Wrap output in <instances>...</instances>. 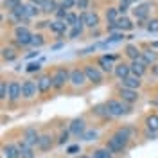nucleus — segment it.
<instances>
[{"instance_id": "f257e3e1", "label": "nucleus", "mask_w": 158, "mask_h": 158, "mask_svg": "<svg viewBox=\"0 0 158 158\" xmlns=\"http://www.w3.org/2000/svg\"><path fill=\"white\" fill-rule=\"evenodd\" d=\"M104 104L108 108L110 117H124V115H129L131 113V104L120 101V99H108Z\"/></svg>"}, {"instance_id": "f03ea898", "label": "nucleus", "mask_w": 158, "mask_h": 158, "mask_svg": "<svg viewBox=\"0 0 158 158\" xmlns=\"http://www.w3.org/2000/svg\"><path fill=\"white\" fill-rule=\"evenodd\" d=\"M50 77H52V83H54V88L61 90L67 83H70V70L67 67H58V69L52 70Z\"/></svg>"}, {"instance_id": "7ed1b4c3", "label": "nucleus", "mask_w": 158, "mask_h": 158, "mask_svg": "<svg viewBox=\"0 0 158 158\" xmlns=\"http://www.w3.org/2000/svg\"><path fill=\"white\" fill-rule=\"evenodd\" d=\"M15 41L18 47H27L32 41V32L27 25H16L15 27Z\"/></svg>"}, {"instance_id": "20e7f679", "label": "nucleus", "mask_w": 158, "mask_h": 158, "mask_svg": "<svg viewBox=\"0 0 158 158\" xmlns=\"http://www.w3.org/2000/svg\"><path fill=\"white\" fill-rule=\"evenodd\" d=\"M83 70H85V74H86L88 83H92V85H101V83H102V70L99 69L97 65L86 63V65L83 67Z\"/></svg>"}, {"instance_id": "39448f33", "label": "nucleus", "mask_w": 158, "mask_h": 158, "mask_svg": "<svg viewBox=\"0 0 158 158\" xmlns=\"http://www.w3.org/2000/svg\"><path fill=\"white\" fill-rule=\"evenodd\" d=\"M79 20L85 23V27H88V29H97L99 23H101V16H99L95 11H85V13H81L79 15Z\"/></svg>"}, {"instance_id": "423d86ee", "label": "nucleus", "mask_w": 158, "mask_h": 158, "mask_svg": "<svg viewBox=\"0 0 158 158\" xmlns=\"http://www.w3.org/2000/svg\"><path fill=\"white\" fill-rule=\"evenodd\" d=\"M86 83H88V79H86V74H85L83 69H72L70 70V85H72L74 88H83Z\"/></svg>"}, {"instance_id": "0eeeda50", "label": "nucleus", "mask_w": 158, "mask_h": 158, "mask_svg": "<svg viewBox=\"0 0 158 158\" xmlns=\"http://www.w3.org/2000/svg\"><path fill=\"white\" fill-rule=\"evenodd\" d=\"M69 131L74 135V137L83 138V135L86 133V120H85L83 117L74 118V120L70 122V129H69Z\"/></svg>"}, {"instance_id": "6e6552de", "label": "nucleus", "mask_w": 158, "mask_h": 158, "mask_svg": "<svg viewBox=\"0 0 158 158\" xmlns=\"http://www.w3.org/2000/svg\"><path fill=\"white\" fill-rule=\"evenodd\" d=\"M36 92H40V90H38V85H36L34 81L27 79V81L22 83V97L23 99H27V101L34 99L36 97Z\"/></svg>"}, {"instance_id": "1a4fd4ad", "label": "nucleus", "mask_w": 158, "mask_h": 158, "mask_svg": "<svg viewBox=\"0 0 158 158\" xmlns=\"http://www.w3.org/2000/svg\"><path fill=\"white\" fill-rule=\"evenodd\" d=\"M117 95H118L120 101H124V102H128V104H133V102L138 101V90H129V88L120 86V88L117 90Z\"/></svg>"}, {"instance_id": "9d476101", "label": "nucleus", "mask_w": 158, "mask_h": 158, "mask_svg": "<svg viewBox=\"0 0 158 158\" xmlns=\"http://www.w3.org/2000/svg\"><path fill=\"white\" fill-rule=\"evenodd\" d=\"M151 2H142V4H138L133 7V16L138 20V22H144V20L149 16V11H151Z\"/></svg>"}, {"instance_id": "9b49d317", "label": "nucleus", "mask_w": 158, "mask_h": 158, "mask_svg": "<svg viewBox=\"0 0 158 158\" xmlns=\"http://www.w3.org/2000/svg\"><path fill=\"white\" fill-rule=\"evenodd\" d=\"M126 146H128V144H124V142L118 137H115V135H111V137L108 138V142H106V149L111 151V153H122V151L126 149Z\"/></svg>"}, {"instance_id": "f8f14e48", "label": "nucleus", "mask_w": 158, "mask_h": 158, "mask_svg": "<svg viewBox=\"0 0 158 158\" xmlns=\"http://www.w3.org/2000/svg\"><path fill=\"white\" fill-rule=\"evenodd\" d=\"M36 85H38L40 94H47L50 88H54V83H52L50 74H43V76H40L38 81H36Z\"/></svg>"}, {"instance_id": "ddd939ff", "label": "nucleus", "mask_w": 158, "mask_h": 158, "mask_svg": "<svg viewBox=\"0 0 158 158\" xmlns=\"http://www.w3.org/2000/svg\"><path fill=\"white\" fill-rule=\"evenodd\" d=\"M40 137H41V135H40L34 128H27V129H23V138H22V140H23V142H27L29 146L34 148V146H38Z\"/></svg>"}, {"instance_id": "4468645a", "label": "nucleus", "mask_w": 158, "mask_h": 158, "mask_svg": "<svg viewBox=\"0 0 158 158\" xmlns=\"http://www.w3.org/2000/svg\"><path fill=\"white\" fill-rule=\"evenodd\" d=\"M18 99H22V83L18 81H9V102H16Z\"/></svg>"}, {"instance_id": "2eb2a0df", "label": "nucleus", "mask_w": 158, "mask_h": 158, "mask_svg": "<svg viewBox=\"0 0 158 158\" xmlns=\"http://www.w3.org/2000/svg\"><path fill=\"white\" fill-rule=\"evenodd\" d=\"M113 76L117 79H126L131 76V65H128V63H117L115 65V69H113Z\"/></svg>"}, {"instance_id": "dca6fc26", "label": "nucleus", "mask_w": 158, "mask_h": 158, "mask_svg": "<svg viewBox=\"0 0 158 158\" xmlns=\"http://www.w3.org/2000/svg\"><path fill=\"white\" fill-rule=\"evenodd\" d=\"M120 86H124V88H129V90H138L142 86V77H138V76H129V77L122 79L120 81Z\"/></svg>"}, {"instance_id": "f3484780", "label": "nucleus", "mask_w": 158, "mask_h": 158, "mask_svg": "<svg viewBox=\"0 0 158 158\" xmlns=\"http://www.w3.org/2000/svg\"><path fill=\"white\" fill-rule=\"evenodd\" d=\"M52 146H54V137H52V133H43V135L40 137L38 149L40 151H50Z\"/></svg>"}, {"instance_id": "a211bd4d", "label": "nucleus", "mask_w": 158, "mask_h": 158, "mask_svg": "<svg viewBox=\"0 0 158 158\" xmlns=\"http://www.w3.org/2000/svg\"><path fill=\"white\" fill-rule=\"evenodd\" d=\"M131 74L133 76H138V77H144L146 72H148V65L142 61V59H137V61H131Z\"/></svg>"}, {"instance_id": "6ab92c4d", "label": "nucleus", "mask_w": 158, "mask_h": 158, "mask_svg": "<svg viewBox=\"0 0 158 158\" xmlns=\"http://www.w3.org/2000/svg\"><path fill=\"white\" fill-rule=\"evenodd\" d=\"M122 40H126L124 32H120V31H118V32H111V34H110V36L104 40L102 43H99V47H102V49H104V47H108V45H115V43H120Z\"/></svg>"}, {"instance_id": "aec40b11", "label": "nucleus", "mask_w": 158, "mask_h": 158, "mask_svg": "<svg viewBox=\"0 0 158 158\" xmlns=\"http://www.w3.org/2000/svg\"><path fill=\"white\" fill-rule=\"evenodd\" d=\"M142 61H144V63H146V65H155V63H156L158 61V52L155 49H144L142 50Z\"/></svg>"}, {"instance_id": "412c9836", "label": "nucleus", "mask_w": 158, "mask_h": 158, "mask_svg": "<svg viewBox=\"0 0 158 158\" xmlns=\"http://www.w3.org/2000/svg\"><path fill=\"white\" fill-rule=\"evenodd\" d=\"M52 32H56L58 36H65V32L69 29V25H67V22L65 20H54V22H50V27H49Z\"/></svg>"}, {"instance_id": "4be33fe9", "label": "nucleus", "mask_w": 158, "mask_h": 158, "mask_svg": "<svg viewBox=\"0 0 158 158\" xmlns=\"http://www.w3.org/2000/svg\"><path fill=\"white\" fill-rule=\"evenodd\" d=\"M144 124H146V129H148L149 133H158V115H155V113H149L148 117H146V120H144Z\"/></svg>"}, {"instance_id": "5701e85b", "label": "nucleus", "mask_w": 158, "mask_h": 158, "mask_svg": "<svg viewBox=\"0 0 158 158\" xmlns=\"http://www.w3.org/2000/svg\"><path fill=\"white\" fill-rule=\"evenodd\" d=\"M124 54L128 56L131 61H137V59L142 58V50L138 49L137 45H133V43H128L126 45V49H124Z\"/></svg>"}, {"instance_id": "b1692460", "label": "nucleus", "mask_w": 158, "mask_h": 158, "mask_svg": "<svg viewBox=\"0 0 158 158\" xmlns=\"http://www.w3.org/2000/svg\"><path fill=\"white\" fill-rule=\"evenodd\" d=\"M120 16H122V15H120L118 7H113V6L106 7V11H104V18L108 20V23H115V22H118Z\"/></svg>"}, {"instance_id": "393cba45", "label": "nucleus", "mask_w": 158, "mask_h": 158, "mask_svg": "<svg viewBox=\"0 0 158 158\" xmlns=\"http://www.w3.org/2000/svg\"><path fill=\"white\" fill-rule=\"evenodd\" d=\"M59 7V4L56 0H41V6H40V9L41 13H45V15H50V13H56Z\"/></svg>"}, {"instance_id": "a878e982", "label": "nucleus", "mask_w": 158, "mask_h": 158, "mask_svg": "<svg viewBox=\"0 0 158 158\" xmlns=\"http://www.w3.org/2000/svg\"><path fill=\"white\" fill-rule=\"evenodd\" d=\"M97 67L102 70V72H108V74H111L113 69H115V65L111 63V59H110L108 56H101V58L97 59Z\"/></svg>"}, {"instance_id": "bb28decb", "label": "nucleus", "mask_w": 158, "mask_h": 158, "mask_svg": "<svg viewBox=\"0 0 158 158\" xmlns=\"http://www.w3.org/2000/svg\"><path fill=\"white\" fill-rule=\"evenodd\" d=\"M2 153H4L6 158H22L20 156L18 146H15V144H6V146L2 148Z\"/></svg>"}, {"instance_id": "cd10ccee", "label": "nucleus", "mask_w": 158, "mask_h": 158, "mask_svg": "<svg viewBox=\"0 0 158 158\" xmlns=\"http://www.w3.org/2000/svg\"><path fill=\"white\" fill-rule=\"evenodd\" d=\"M18 149H20V156L22 158H34V149H32V146H29L27 142L20 140Z\"/></svg>"}, {"instance_id": "c85d7f7f", "label": "nucleus", "mask_w": 158, "mask_h": 158, "mask_svg": "<svg viewBox=\"0 0 158 158\" xmlns=\"http://www.w3.org/2000/svg\"><path fill=\"white\" fill-rule=\"evenodd\" d=\"M131 133H133V131H131V128H118L113 135H115V137H118L122 142H124V144H129V140H131Z\"/></svg>"}, {"instance_id": "c756f323", "label": "nucleus", "mask_w": 158, "mask_h": 158, "mask_svg": "<svg viewBox=\"0 0 158 158\" xmlns=\"http://www.w3.org/2000/svg\"><path fill=\"white\" fill-rule=\"evenodd\" d=\"M117 25H118V31H133V27H135V23L131 22V20L128 18V16H120L117 22Z\"/></svg>"}, {"instance_id": "7c9ffc66", "label": "nucleus", "mask_w": 158, "mask_h": 158, "mask_svg": "<svg viewBox=\"0 0 158 158\" xmlns=\"http://www.w3.org/2000/svg\"><path fill=\"white\" fill-rule=\"evenodd\" d=\"M18 58V52L13 47H2V59L4 61H15Z\"/></svg>"}, {"instance_id": "2f4dec72", "label": "nucleus", "mask_w": 158, "mask_h": 158, "mask_svg": "<svg viewBox=\"0 0 158 158\" xmlns=\"http://www.w3.org/2000/svg\"><path fill=\"white\" fill-rule=\"evenodd\" d=\"M83 29H85V23L79 20V23H77V25H74V27H72V31L69 32V38L70 40H76L77 36H81V34H83Z\"/></svg>"}, {"instance_id": "473e14b6", "label": "nucleus", "mask_w": 158, "mask_h": 158, "mask_svg": "<svg viewBox=\"0 0 158 158\" xmlns=\"http://www.w3.org/2000/svg\"><path fill=\"white\" fill-rule=\"evenodd\" d=\"M22 6V0H4L2 2V7L4 9H9V13H13L15 9H18Z\"/></svg>"}, {"instance_id": "72a5a7b5", "label": "nucleus", "mask_w": 158, "mask_h": 158, "mask_svg": "<svg viewBox=\"0 0 158 158\" xmlns=\"http://www.w3.org/2000/svg\"><path fill=\"white\" fill-rule=\"evenodd\" d=\"M31 45H32L34 49H40V47H43V45H45V38H43V34H41V32H36V34H32V41H31Z\"/></svg>"}, {"instance_id": "f704fd0d", "label": "nucleus", "mask_w": 158, "mask_h": 158, "mask_svg": "<svg viewBox=\"0 0 158 158\" xmlns=\"http://www.w3.org/2000/svg\"><path fill=\"white\" fill-rule=\"evenodd\" d=\"M7 97H9V83L2 79V81H0V99L6 101Z\"/></svg>"}, {"instance_id": "c9c22d12", "label": "nucleus", "mask_w": 158, "mask_h": 158, "mask_svg": "<svg viewBox=\"0 0 158 158\" xmlns=\"http://www.w3.org/2000/svg\"><path fill=\"white\" fill-rule=\"evenodd\" d=\"M111 155H113V153L108 151L106 148H99V149L94 151V158H113Z\"/></svg>"}, {"instance_id": "e433bc0d", "label": "nucleus", "mask_w": 158, "mask_h": 158, "mask_svg": "<svg viewBox=\"0 0 158 158\" xmlns=\"http://www.w3.org/2000/svg\"><path fill=\"white\" fill-rule=\"evenodd\" d=\"M65 22H67V25H77L79 23V16L76 15V13H72V11H69V15H67V18H65Z\"/></svg>"}, {"instance_id": "4c0bfd02", "label": "nucleus", "mask_w": 158, "mask_h": 158, "mask_svg": "<svg viewBox=\"0 0 158 158\" xmlns=\"http://www.w3.org/2000/svg\"><path fill=\"white\" fill-rule=\"evenodd\" d=\"M99 133L97 129H86V133L83 135V140H86V142H92V140H97Z\"/></svg>"}, {"instance_id": "58836bf2", "label": "nucleus", "mask_w": 158, "mask_h": 158, "mask_svg": "<svg viewBox=\"0 0 158 158\" xmlns=\"http://www.w3.org/2000/svg\"><path fill=\"white\" fill-rule=\"evenodd\" d=\"M67 15H69V9H65V7H61V6H59L58 11L54 13L56 20H65V18H67Z\"/></svg>"}, {"instance_id": "ea45409f", "label": "nucleus", "mask_w": 158, "mask_h": 158, "mask_svg": "<svg viewBox=\"0 0 158 158\" xmlns=\"http://www.w3.org/2000/svg\"><path fill=\"white\" fill-rule=\"evenodd\" d=\"M148 31L149 32H158V18H151L148 22Z\"/></svg>"}, {"instance_id": "a19ab883", "label": "nucleus", "mask_w": 158, "mask_h": 158, "mask_svg": "<svg viewBox=\"0 0 158 158\" xmlns=\"http://www.w3.org/2000/svg\"><path fill=\"white\" fill-rule=\"evenodd\" d=\"M25 70H27L29 74H34V72H40V70H41V65H40V63H29V65L25 67Z\"/></svg>"}, {"instance_id": "79ce46f5", "label": "nucleus", "mask_w": 158, "mask_h": 158, "mask_svg": "<svg viewBox=\"0 0 158 158\" xmlns=\"http://www.w3.org/2000/svg\"><path fill=\"white\" fill-rule=\"evenodd\" d=\"M76 2L77 0H61V7H65V9H72V7H76Z\"/></svg>"}, {"instance_id": "37998d69", "label": "nucleus", "mask_w": 158, "mask_h": 158, "mask_svg": "<svg viewBox=\"0 0 158 158\" xmlns=\"http://www.w3.org/2000/svg\"><path fill=\"white\" fill-rule=\"evenodd\" d=\"M88 6H90V0H77L76 2V7L83 9V13H85V9H88Z\"/></svg>"}, {"instance_id": "c03bdc74", "label": "nucleus", "mask_w": 158, "mask_h": 158, "mask_svg": "<svg viewBox=\"0 0 158 158\" xmlns=\"http://www.w3.org/2000/svg\"><path fill=\"white\" fill-rule=\"evenodd\" d=\"M69 135H70V131H63V133L59 135V140H58L59 146H63V144H67V142H69Z\"/></svg>"}, {"instance_id": "a18cd8bd", "label": "nucleus", "mask_w": 158, "mask_h": 158, "mask_svg": "<svg viewBox=\"0 0 158 158\" xmlns=\"http://www.w3.org/2000/svg\"><path fill=\"white\" fill-rule=\"evenodd\" d=\"M117 7H118V11H120V15H122V16H126V15H128V11H129V6L126 4V2H120V4H118Z\"/></svg>"}, {"instance_id": "49530a36", "label": "nucleus", "mask_w": 158, "mask_h": 158, "mask_svg": "<svg viewBox=\"0 0 158 158\" xmlns=\"http://www.w3.org/2000/svg\"><path fill=\"white\" fill-rule=\"evenodd\" d=\"M79 151H81L79 149V144H74V146H69L67 148V155H77Z\"/></svg>"}, {"instance_id": "de8ad7c7", "label": "nucleus", "mask_w": 158, "mask_h": 158, "mask_svg": "<svg viewBox=\"0 0 158 158\" xmlns=\"http://www.w3.org/2000/svg\"><path fill=\"white\" fill-rule=\"evenodd\" d=\"M124 2H126L128 6H133V7H135V6H138V4H142V0H124Z\"/></svg>"}, {"instance_id": "09e8293b", "label": "nucleus", "mask_w": 158, "mask_h": 158, "mask_svg": "<svg viewBox=\"0 0 158 158\" xmlns=\"http://www.w3.org/2000/svg\"><path fill=\"white\" fill-rule=\"evenodd\" d=\"M38 54H40L38 50H31L29 54H27V56H25V59H31V58H34V56H38Z\"/></svg>"}, {"instance_id": "8fccbe9b", "label": "nucleus", "mask_w": 158, "mask_h": 158, "mask_svg": "<svg viewBox=\"0 0 158 158\" xmlns=\"http://www.w3.org/2000/svg\"><path fill=\"white\" fill-rule=\"evenodd\" d=\"M61 47H63V43H56V45H52L50 49H52V50H56V49H61Z\"/></svg>"}, {"instance_id": "3c124183", "label": "nucleus", "mask_w": 158, "mask_h": 158, "mask_svg": "<svg viewBox=\"0 0 158 158\" xmlns=\"http://www.w3.org/2000/svg\"><path fill=\"white\" fill-rule=\"evenodd\" d=\"M158 47V41H155V43H151V49H156Z\"/></svg>"}, {"instance_id": "603ef678", "label": "nucleus", "mask_w": 158, "mask_h": 158, "mask_svg": "<svg viewBox=\"0 0 158 158\" xmlns=\"http://www.w3.org/2000/svg\"><path fill=\"white\" fill-rule=\"evenodd\" d=\"M118 2H124V0H118Z\"/></svg>"}]
</instances>
